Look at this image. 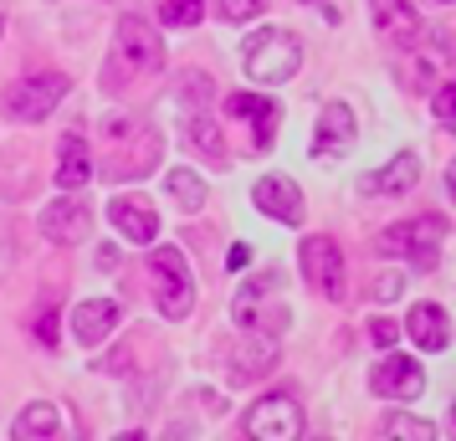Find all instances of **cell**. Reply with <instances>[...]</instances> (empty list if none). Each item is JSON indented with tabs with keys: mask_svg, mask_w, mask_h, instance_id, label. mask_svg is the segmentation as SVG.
Instances as JSON below:
<instances>
[{
	"mask_svg": "<svg viewBox=\"0 0 456 441\" xmlns=\"http://www.w3.org/2000/svg\"><path fill=\"white\" fill-rule=\"evenodd\" d=\"M103 149H108V180H144L159 165V134L128 113H108L103 118Z\"/></svg>",
	"mask_w": 456,
	"mask_h": 441,
	"instance_id": "obj_1",
	"label": "cell"
},
{
	"mask_svg": "<svg viewBox=\"0 0 456 441\" xmlns=\"http://www.w3.org/2000/svg\"><path fill=\"white\" fill-rule=\"evenodd\" d=\"M247 57V78L251 83H267V87H277V83H288L292 72L303 67V42L292 37L288 26H267V31H256V37H247V46H241Z\"/></svg>",
	"mask_w": 456,
	"mask_h": 441,
	"instance_id": "obj_2",
	"label": "cell"
},
{
	"mask_svg": "<svg viewBox=\"0 0 456 441\" xmlns=\"http://www.w3.org/2000/svg\"><path fill=\"white\" fill-rule=\"evenodd\" d=\"M149 282H154V298H159V314L190 318V308H195V277H190V262L180 247H154L149 252Z\"/></svg>",
	"mask_w": 456,
	"mask_h": 441,
	"instance_id": "obj_3",
	"label": "cell"
},
{
	"mask_svg": "<svg viewBox=\"0 0 456 441\" xmlns=\"http://www.w3.org/2000/svg\"><path fill=\"white\" fill-rule=\"evenodd\" d=\"M297 262H303V277H308V288L318 298H329V303H344L349 298V262L338 252V241L333 236H303V247H297Z\"/></svg>",
	"mask_w": 456,
	"mask_h": 441,
	"instance_id": "obj_4",
	"label": "cell"
},
{
	"mask_svg": "<svg viewBox=\"0 0 456 441\" xmlns=\"http://www.w3.org/2000/svg\"><path fill=\"white\" fill-rule=\"evenodd\" d=\"M441 236H446V216H415V221L385 226V232L374 236V252L379 257H411L415 267H431Z\"/></svg>",
	"mask_w": 456,
	"mask_h": 441,
	"instance_id": "obj_5",
	"label": "cell"
},
{
	"mask_svg": "<svg viewBox=\"0 0 456 441\" xmlns=\"http://www.w3.org/2000/svg\"><path fill=\"white\" fill-rule=\"evenodd\" d=\"M67 98V78L62 72H31V78H21V83L5 87V113L16 118V124H42L52 108Z\"/></svg>",
	"mask_w": 456,
	"mask_h": 441,
	"instance_id": "obj_6",
	"label": "cell"
},
{
	"mask_svg": "<svg viewBox=\"0 0 456 441\" xmlns=\"http://www.w3.org/2000/svg\"><path fill=\"white\" fill-rule=\"evenodd\" d=\"M303 405H297V396H262L256 405H251L247 416H241V431H247L251 441H292L303 437Z\"/></svg>",
	"mask_w": 456,
	"mask_h": 441,
	"instance_id": "obj_7",
	"label": "cell"
},
{
	"mask_svg": "<svg viewBox=\"0 0 456 441\" xmlns=\"http://www.w3.org/2000/svg\"><path fill=\"white\" fill-rule=\"evenodd\" d=\"M370 390L379 400H415L420 390H426V370H420V359L395 349V355H385L370 370Z\"/></svg>",
	"mask_w": 456,
	"mask_h": 441,
	"instance_id": "obj_8",
	"label": "cell"
},
{
	"mask_svg": "<svg viewBox=\"0 0 456 441\" xmlns=\"http://www.w3.org/2000/svg\"><path fill=\"white\" fill-rule=\"evenodd\" d=\"M113 42H118V57H124L134 72H159V67H165V42H159V31H154L144 16H124L118 31H113Z\"/></svg>",
	"mask_w": 456,
	"mask_h": 441,
	"instance_id": "obj_9",
	"label": "cell"
},
{
	"mask_svg": "<svg viewBox=\"0 0 456 441\" xmlns=\"http://www.w3.org/2000/svg\"><path fill=\"white\" fill-rule=\"evenodd\" d=\"M251 200H256L262 216L282 221V226H297V221H303V190L292 185L288 175H262V180L251 185Z\"/></svg>",
	"mask_w": 456,
	"mask_h": 441,
	"instance_id": "obj_10",
	"label": "cell"
},
{
	"mask_svg": "<svg viewBox=\"0 0 456 441\" xmlns=\"http://www.w3.org/2000/svg\"><path fill=\"white\" fill-rule=\"evenodd\" d=\"M87 232H93V210L83 206V200H52V206L42 210V236L46 241H57V247H77V241H87Z\"/></svg>",
	"mask_w": 456,
	"mask_h": 441,
	"instance_id": "obj_11",
	"label": "cell"
},
{
	"mask_svg": "<svg viewBox=\"0 0 456 441\" xmlns=\"http://www.w3.org/2000/svg\"><path fill=\"white\" fill-rule=\"evenodd\" d=\"M108 221L118 226V236L139 241V247H149V241L159 236V210L149 206L144 195H113V200H108Z\"/></svg>",
	"mask_w": 456,
	"mask_h": 441,
	"instance_id": "obj_12",
	"label": "cell"
},
{
	"mask_svg": "<svg viewBox=\"0 0 456 441\" xmlns=\"http://www.w3.org/2000/svg\"><path fill=\"white\" fill-rule=\"evenodd\" d=\"M226 113L231 118H247L251 124V144L256 149H267L272 134H277V124H282V108L272 103V98H256V93H231Z\"/></svg>",
	"mask_w": 456,
	"mask_h": 441,
	"instance_id": "obj_13",
	"label": "cell"
},
{
	"mask_svg": "<svg viewBox=\"0 0 456 441\" xmlns=\"http://www.w3.org/2000/svg\"><path fill=\"white\" fill-rule=\"evenodd\" d=\"M277 364V334H251L231 349V385H251Z\"/></svg>",
	"mask_w": 456,
	"mask_h": 441,
	"instance_id": "obj_14",
	"label": "cell"
},
{
	"mask_svg": "<svg viewBox=\"0 0 456 441\" xmlns=\"http://www.w3.org/2000/svg\"><path fill=\"white\" fill-rule=\"evenodd\" d=\"M405 334H411L426 355H441V349L452 344V318H446V308H436V303H415L411 318H405Z\"/></svg>",
	"mask_w": 456,
	"mask_h": 441,
	"instance_id": "obj_15",
	"label": "cell"
},
{
	"mask_svg": "<svg viewBox=\"0 0 456 441\" xmlns=\"http://www.w3.org/2000/svg\"><path fill=\"white\" fill-rule=\"evenodd\" d=\"M113 323H118V303L113 298H83L72 308V339H83V344H103L113 334Z\"/></svg>",
	"mask_w": 456,
	"mask_h": 441,
	"instance_id": "obj_16",
	"label": "cell"
},
{
	"mask_svg": "<svg viewBox=\"0 0 456 441\" xmlns=\"http://www.w3.org/2000/svg\"><path fill=\"white\" fill-rule=\"evenodd\" d=\"M415 180H420V159L415 154H395L390 165H379L374 175H364L359 190L364 195H405V190H415Z\"/></svg>",
	"mask_w": 456,
	"mask_h": 441,
	"instance_id": "obj_17",
	"label": "cell"
},
{
	"mask_svg": "<svg viewBox=\"0 0 456 441\" xmlns=\"http://www.w3.org/2000/svg\"><path fill=\"white\" fill-rule=\"evenodd\" d=\"M354 144V108L349 103H329L323 108V124H318V139H313V154L329 159L338 149Z\"/></svg>",
	"mask_w": 456,
	"mask_h": 441,
	"instance_id": "obj_18",
	"label": "cell"
},
{
	"mask_svg": "<svg viewBox=\"0 0 456 441\" xmlns=\"http://www.w3.org/2000/svg\"><path fill=\"white\" fill-rule=\"evenodd\" d=\"M87 180H93V159H87L83 134H62V144H57V185L83 190Z\"/></svg>",
	"mask_w": 456,
	"mask_h": 441,
	"instance_id": "obj_19",
	"label": "cell"
},
{
	"mask_svg": "<svg viewBox=\"0 0 456 441\" xmlns=\"http://www.w3.org/2000/svg\"><path fill=\"white\" fill-rule=\"evenodd\" d=\"M11 437H16V441H52V437H62V411H57L52 400H31L21 416H16Z\"/></svg>",
	"mask_w": 456,
	"mask_h": 441,
	"instance_id": "obj_20",
	"label": "cell"
},
{
	"mask_svg": "<svg viewBox=\"0 0 456 441\" xmlns=\"http://www.w3.org/2000/svg\"><path fill=\"white\" fill-rule=\"evenodd\" d=\"M282 277H277V267L272 273H256L251 282H241L236 288V298H231V318L241 323V329H256V308H262V293H272Z\"/></svg>",
	"mask_w": 456,
	"mask_h": 441,
	"instance_id": "obj_21",
	"label": "cell"
},
{
	"mask_svg": "<svg viewBox=\"0 0 456 441\" xmlns=\"http://www.w3.org/2000/svg\"><path fill=\"white\" fill-rule=\"evenodd\" d=\"M370 11H374V26H379V31H390V37H411V31H415L411 0H370Z\"/></svg>",
	"mask_w": 456,
	"mask_h": 441,
	"instance_id": "obj_22",
	"label": "cell"
},
{
	"mask_svg": "<svg viewBox=\"0 0 456 441\" xmlns=\"http://www.w3.org/2000/svg\"><path fill=\"white\" fill-rule=\"evenodd\" d=\"M165 185H169V195H175V200H180L185 210H200V206H206V195H210L206 180H200V175H195L190 165L169 169V175H165Z\"/></svg>",
	"mask_w": 456,
	"mask_h": 441,
	"instance_id": "obj_23",
	"label": "cell"
},
{
	"mask_svg": "<svg viewBox=\"0 0 456 441\" xmlns=\"http://www.w3.org/2000/svg\"><path fill=\"white\" fill-rule=\"evenodd\" d=\"M185 139H190L195 149H200L206 159H226V154H231L226 139H221V128L210 124L206 113H190V118H185Z\"/></svg>",
	"mask_w": 456,
	"mask_h": 441,
	"instance_id": "obj_24",
	"label": "cell"
},
{
	"mask_svg": "<svg viewBox=\"0 0 456 441\" xmlns=\"http://www.w3.org/2000/svg\"><path fill=\"white\" fill-rule=\"evenodd\" d=\"M379 437H405V441H436V426L420 416H405V411H390L385 426H379Z\"/></svg>",
	"mask_w": 456,
	"mask_h": 441,
	"instance_id": "obj_25",
	"label": "cell"
},
{
	"mask_svg": "<svg viewBox=\"0 0 456 441\" xmlns=\"http://www.w3.org/2000/svg\"><path fill=\"white\" fill-rule=\"evenodd\" d=\"M154 16H159V26H195L200 16H206V5L200 0H154Z\"/></svg>",
	"mask_w": 456,
	"mask_h": 441,
	"instance_id": "obj_26",
	"label": "cell"
},
{
	"mask_svg": "<svg viewBox=\"0 0 456 441\" xmlns=\"http://www.w3.org/2000/svg\"><path fill=\"white\" fill-rule=\"evenodd\" d=\"M175 93H180V103H185V113H200L210 98V78L206 72H185L180 83H175Z\"/></svg>",
	"mask_w": 456,
	"mask_h": 441,
	"instance_id": "obj_27",
	"label": "cell"
},
{
	"mask_svg": "<svg viewBox=\"0 0 456 441\" xmlns=\"http://www.w3.org/2000/svg\"><path fill=\"white\" fill-rule=\"evenodd\" d=\"M262 11H267V0H216V16L226 26H241L251 16H262Z\"/></svg>",
	"mask_w": 456,
	"mask_h": 441,
	"instance_id": "obj_28",
	"label": "cell"
},
{
	"mask_svg": "<svg viewBox=\"0 0 456 441\" xmlns=\"http://www.w3.org/2000/svg\"><path fill=\"white\" fill-rule=\"evenodd\" d=\"M395 339H400L395 318H370V344H379V349H395Z\"/></svg>",
	"mask_w": 456,
	"mask_h": 441,
	"instance_id": "obj_29",
	"label": "cell"
},
{
	"mask_svg": "<svg viewBox=\"0 0 456 441\" xmlns=\"http://www.w3.org/2000/svg\"><path fill=\"white\" fill-rule=\"evenodd\" d=\"M431 108H436V118H441V124H456V87H436Z\"/></svg>",
	"mask_w": 456,
	"mask_h": 441,
	"instance_id": "obj_30",
	"label": "cell"
},
{
	"mask_svg": "<svg viewBox=\"0 0 456 441\" xmlns=\"http://www.w3.org/2000/svg\"><path fill=\"white\" fill-rule=\"evenodd\" d=\"M37 339H42V344H57V308H52V303L37 314Z\"/></svg>",
	"mask_w": 456,
	"mask_h": 441,
	"instance_id": "obj_31",
	"label": "cell"
},
{
	"mask_svg": "<svg viewBox=\"0 0 456 441\" xmlns=\"http://www.w3.org/2000/svg\"><path fill=\"white\" fill-rule=\"evenodd\" d=\"M400 288H405V282H400V273H385L379 282H374V303H390V298H400Z\"/></svg>",
	"mask_w": 456,
	"mask_h": 441,
	"instance_id": "obj_32",
	"label": "cell"
},
{
	"mask_svg": "<svg viewBox=\"0 0 456 441\" xmlns=\"http://www.w3.org/2000/svg\"><path fill=\"white\" fill-rule=\"evenodd\" d=\"M247 262H251V247H247V241H236V247L226 252V273H241Z\"/></svg>",
	"mask_w": 456,
	"mask_h": 441,
	"instance_id": "obj_33",
	"label": "cell"
},
{
	"mask_svg": "<svg viewBox=\"0 0 456 441\" xmlns=\"http://www.w3.org/2000/svg\"><path fill=\"white\" fill-rule=\"evenodd\" d=\"M446 190H452V200H456V159H452V169H446Z\"/></svg>",
	"mask_w": 456,
	"mask_h": 441,
	"instance_id": "obj_34",
	"label": "cell"
},
{
	"mask_svg": "<svg viewBox=\"0 0 456 441\" xmlns=\"http://www.w3.org/2000/svg\"><path fill=\"white\" fill-rule=\"evenodd\" d=\"M452 426H456V405H452Z\"/></svg>",
	"mask_w": 456,
	"mask_h": 441,
	"instance_id": "obj_35",
	"label": "cell"
},
{
	"mask_svg": "<svg viewBox=\"0 0 456 441\" xmlns=\"http://www.w3.org/2000/svg\"><path fill=\"white\" fill-rule=\"evenodd\" d=\"M0 31H5V21H0Z\"/></svg>",
	"mask_w": 456,
	"mask_h": 441,
	"instance_id": "obj_36",
	"label": "cell"
},
{
	"mask_svg": "<svg viewBox=\"0 0 456 441\" xmlns=\"http://www.w3.org/2000/svg\"><path fill=\"white\" fill-rule=\"evenodd\" d=\"M446 5H452V0H446Z\"/></svg>",
	"mask_w": 456,
	"mask_h": 441,
	"instance_id": "obj_37",
	"label": "cell"
}]
</instances>
